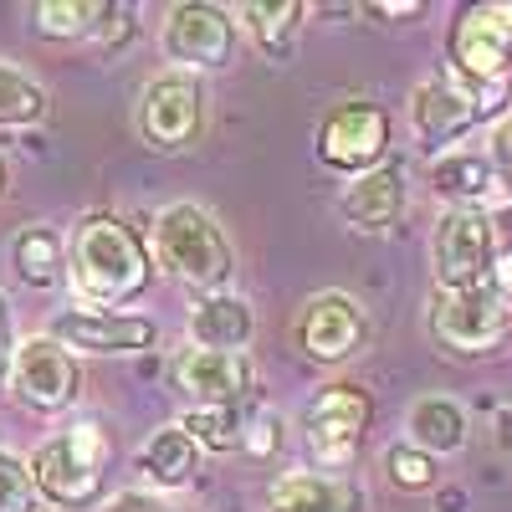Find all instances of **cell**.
Here are the masks:
<instances>
[{
	"instance_id": "8d00e7d4",
	"label": "cell",
	"mask_w": 512,
	"mask_h": 512,
	"mask_svg": "<svg viewBox=\"0 0 512 512\" xmlns=\"http://www.w3.org/2000/svg\"><path fill=\"white\" fill-rule=\"evenodd\" d=\"M0 195H6V164H0Z\"/></svg>"
},
{
	"instance_id": "44dd1931",
	"label": "cell",
	"mask_w": 512,
	"mask_h": 512,
	"mask_svg": "<svg viewBox=\"0 0 512 512\" xmlns=\"http://www.w3.org/2000/svg\"><path fill=\"white\" fill-rule=\"evenodd\" d=\"M11 262L26 287H57L67 277V241L52 226H26L11 246Z\"/></svg>"
},
{
	"instance_id": "2e32d148",
	"label": "cell",
	"mask_w": 512,
	"mask_h": 512,
	"mask_svg": "<svg viewBox=\"0 0 512 512\" xmlns=\"http://www.w3.org/2000/svg\"><path fill=\"white\" fill-rule=\"evenodd\" d=\"M405 210V169L384 159L369 175H354V185H344L338 195V216L359 231H384Z\"/></svg>"
},
{
	"instance_id": "5b68a950",
	"label": "cell",
	"mask_w": 512,
	"mask_h": 512,
	"mask_svg": "<svg viewBox=\"0 0 512 512\" xmlns=\"http://www.w3.org/2000/svg\"><path fill=\"white\" fill-rule=\"evenodd\" d=\"M507 323H512V308L492 287H466V292L436 287V297H431V333L446 354L477 359V354L497 349Z\"/></svg>"
},
{
	"instance_id": "5bb4252c",
	"label": "cell",
	"mask_w": 512,
	"mask_h": 512,
	"mask_svg": "<svg viewBox=\"0 0 512 512\" xmlns=\"http://www.w3.org/2000/svg\"><path fill=\"white\" fill-rule=\"evenodd\" d=\"M52 338L62 349H82V354H139L154 344V318L72 308V313L52 318Z\"/></svg>"
},
{
	"instance_id": "8fae6325",
	"label": "cell",
	"mask_w": 512,
	"mask_h": 512,
	"mask_svg": "<svg viewBox=\"0 0 512 512\" xmlns=\"http://www.w3.org/2000/svg\"><path fill=\"white\" fill-rule=\"evenodd\" d=\"M364 333H369V318L349 292H318L292 318L297 349H303L313 364H344L364 344Z\"/></svg>"
},
{
	"instance_id": "e0dca14e",
	"label": "cell",
	"mask_w": 512,
	"mask_h": 512,
	"mask_svg": "<svg viewBox=\"0 0 512 512\" xmlns=\"http://www.w3.org/2000/svg\"><path fill=\"white\" fill-rule=\"evenodd\" d=\"M256 333L251 303L236 292H205L190 308V344L195 349H221V354H246Z\"/></svg>"
},
{
	"instance_id": "4dcf8cb0",
	"label": "cell",
	"mask_w": 512,
	"mask_h": 512,
	"mask_svg": "<svg viewBox=\"0 0 512 512\" xmlns=\"http://www.w3.org/2000/svg\"><path fill=\"white\" fill-rule=\"evenodd\" d=\"M11 359H16V328H11V303L0 292V384L11 379Z\"/></svg>"
},
{
	"instance_id": "9c48e42d",
	"label": "cell",
	"mask_w": 512,
	"mask_h": 512,
	"mask_svg": "<svg viewBox=\"0 0 512 512\" xmlns=\"http://www.w3.org/2000/svg\"><path fill=\"white\" fill-rule=\"evenodd\" d=\"M390 149V113L369 98H349L338 103L323 123H318V159L333 169H349V175H369L384 164Z\"/></svg>"
},
{
	"instance_id": "484cf974",
	"label": "cell",
	"mask_w": 512,
	"mask_h": 512,
	"mask_svg": "<svg viewBox=\"0 0 512 512\" xmlns=\"http://www.w3.org/2000/svg\"><path fill=\"white\" fill-rule=\"evenodd\" d=\"M241 410H190L180 425H185V436L205 451H236L241 446Z\"/></svg>"
},
{
	"instance_id": "ba28073f",
	"label": "cell",
	"mask_w": 512,
	"mask_h": 512,
	"mask_svg": "<svg viewBox=\"0 0 512 512\" xmlns=\"http://www.w3.org/2000/svg\"><path fill=\"white\" fill-rule=\"evenodd\" d=\"M369 420H374V400L359 384H323L303 405V431L323 466H349L364 446Z\"/></svg>"
},
{
	"instance_id": "8992f818",
	"label": "cell",
	"mask_w": 512,
	"mask_h": 512,
	"mask_svg": "<svg viewBox=\"0 0 512 512\" xmlns=\"http://www.w3.org/2000/svg\"><path fill=\"white\" fill-rule=\"evenodd\" d=\"M205 128V88L190 72H164L139 93V134L154 154H180Z\"/></svg>"
},
{
	"instance_id": "ffe728a7",
	"label": "cell",
	"mask_w": 512,
	"mask_h": 512,
	"mask_svg": "<svg viewBox=\"0 0 512 512\" xmlns=\"http://www.w3.org/2000/svg\"><path fill=\"white\" fill-rule=\"evenodd\" d=\"M410 446L425 456H451L466 446V410L446 395H425L410 405Z\"/></svg>"
},
{
	"instance_id": "7402d4cb",
	"label": "cell",
	"mask_w": 512,
	"mask_h": 512,
	"mask_svg": "<svg viewBox=\"0 0 512 512\" xmlns=\"http://www.w3.org/2000/svg\"><path fill=\"white\" fill-rule=\"evenodd\" d=\"M195 441L185 436V425H164V431H154L139 451V472L154 482V487H185L190 472H195Z\"/></svg>"
},
{
	"instance_id": "7a4b0ae2",
	"label": "cell",
	"mask_w": 512,
	"mask_h": 512,
	"mask_svg": "<svg viewBox=\"0 0 512 512\" xmlns=\"http://www.w3.org/2000/svg\"><path fill=\"white\" fill-rule=\"evenodd\" d=\"M108 456H113V441L103 436V425L98 420H77V425H67L62 436L36 446L31 482H36L41 497L57 502V507H88V502L103 497Z\"/></svg>"
},
{
	"instance_id": "d6a6232c",
	"label": "cell",
	"mask_w": 512,
	"mask_h": 512,
	"mask_svg": "<svg viewBox=\"0 0 512 512\" xmlns=\"http://www.w3.org/2000/svg\"><path fill=\"white\" fill-rule=\"evenodd\" d=\"M108 512H175V507L154 502L149 492H118V497L108 502Z\"/></svg>"
},
{
	"instance_id": "277c9868",
	"label": "cell",
	"mask_w": 512,
	"mask_h": 512,
	"mask_svg": "<svg viewBox=\"0 0 512 512\" xmlns=\"http://www.w3.org/2000/svg\"><path fill=\"white\" fill-rule=\"evenodd\" d=\"M451 62H456L461 88L477 98L482 118L502 108V93L512 82V11L502 6L466 11L451 31Z\"/></svg>"
},
{
	"instance_id": "f1b7e54d",
	"label": "cell",
	"mask_w": 512,
	"mask_h": 512,
	"mask_svg": "<svg viewBox=\"0 0 512 512\" xmlns=\"http://www.w3.org/2000/svg\"><path fill=\"white\" fill-rule=\"evenodd\" d=\"M241 446H246L251 456H272V451L282 446V420H277L267 405H256V415L241 420Z\"/></svg>"
},
{
	"instance_id": "ac0fdd59",
	"label": "cell",
	"mask_w": 512,
	"mask_h": 512,
	"mask_svg": "<svg viewBox=\"0 0 512 512\" xmlns=\"http://www.w3.org/2000/svg\"><path fill=\"white\" fill-rule=\"evenodd\" d=\"M431 190L441 200H451V210H482V200L497 190V169L487 154L456 149V154H441L431 164Z\"/></svg>"
},
{
	"instance_id": "d590c367",
	"label": "cell",
	"mask_w": 512,
	"mask_h": 512,
	"mask_svg": "<svg viewBox=\"0 0 512 512\" xmlns=\"http://www.w3.org/2000/svg\"><path fill=\"white\" fill-rule=\"evenodd\" d=\"M497 441H502V446L512 451V405H507V410L497 415Z\"/></svg>"
},
{
	"instance_id": "e575fe53",
	"label": "cell",
	"mask_w": 512,
	"mask_h": 512,
	"mask_svg": "<svg viewBox=\"0 0 512 512\" xmlns=\"http://www.w3.org/2000/svg\"><path fill=\"white\" fill-rule=\"evenodd\" d=\"M374 16H420L425 6H420V0H405V6H369Z\"/></svg>"
},
{
	"instance_id": "3957f363",
	"label": "cell",
	"mask_w": 512,
	"mask_h": 512,
	"mask_svg": "<svg viewBox=\"0 0 512 512\" xmlns=\"http://www.w3.org/2000/svg\"><path fill=\"white\" fill-rule=\"evenodd\" d=\"M154 246H159V262L169 277H180L185 287H200V292H221L236 272V256H231V241L221 236V226L205 216L200 205L180 200L169 205L159 226H154Z\"/></svg>"
},
{
	"instance_id": "52a82bcc",
	"label": "cell",
	"mask_w": 512,
	"mask_h": 512,
	"mask_svg": "<svg viewBox=\"0 0 512 512\" xmlns=\"http://www.w3.org/2000/svg\"><path fill=\"white\" fill-rule=\"evenodd\" d=\"M431 262H436V287L446 292L487 287L497 262V236L487 210H446L431 236Z\"/></svg>"
},
{
	"instance_id": "d6986e66",
	"label": "cell",
	"mask_w": 512,
	"mask_h": 512,
	"mask_svg": "<svg viewBox=\"0 0 512 512\" xmlns=\"http://www.w3.org/2000/svg\"><path fill=\"white\" fill-rule=\"evenodd\" d=\"M359 492L328 472H287L272 487V512H359Z\"/></svg>"
},
{
	"instance_id": "836d02e7",
	"label": "cell",
	"mask_w": 512,
	"mask_h": 512,
	"mask_svg": "<svg viewBox=\"0 0 512 512\" xmlns=\"http://www.w3.org/2000/svg\"><path fill=\"white\" fill-rule=\"evenodd\" d=\"M492 236H502V241L512 246V205H502L497 216H492Z\"/></svg>"
},
{
	"instance_id": "7c38bea8",
	"label": "cell",
	"mask_w": 512,
	"mask_h": 512,
	"mask_svg": "<svg viewBox=\"0 0 512 512\" xmlns=\"http://www.w3.org/2000/svg\"><path fill=\"white\" fill-rule=\"evenodd\" d=\"M175 390L195 405V410H241L251 400V359L246 354H221V349H185L169 364Z\"/></svg>"
},
{
	"instance_id": "1f68e13d",
	"label": "cell",
	"mask_w": 512,
	"mask_h": 512,
	"mask_svg": "<svg viewBox=\"0 0 512 512\" xmlns=\"http://www.w3.org/2000/svg\"><path fill=\"white\" fill-rule=\"evenodd\" d=\"M487 287L502 297V303H512V246H502V251H497V262H492V277H487Z\"/></svg>"
},
{
	"instance_id": "6da1fadb",
	"label": "cell",
	"mask_w": 512,
	"mask_h": 512,
	"mask_svg": "<svg viewBox=\"0 0 512 512\" xmlns=\"http://www.w3.org/2000/svg\"><path fill=\"white\" fill-rule=\"evenodd\" d=\"M72 292L88 308H118L128 297H139L154 277L149 251L139 241V231L118 221V216H88L72 231V262H67Z\"/></svg>"
},
{
	"instance_id": "9a60e30c",
	"label": "cell",
	"mask_w": 512,
	"mask_h": 512,
	"mask_svg": "<svg viewBox=\"0 0 512 512\" xmlns=\"http://www.w3.org/2000/svg\"><path fill=\"white\" fill-rule=\"evenodd\" d=\"M477 118H482L477 98L466 93L461 82H451V77L420 82L415 98H410V123H415V134H420L425 144H436V149L451 144V139H461Z\"/></svg>"
},
{
	"instance_id": "d4e9b609",
	"label": "cell",
	"mask_w": 512,
	"mask_h": 512,
	"mask_svg": "<svg viewBox=\"0 0 512 512\" xmlns=\"http://www.w3.org/2000/svg\"><path fill=\"white\" fill-rule=\"evenodd\" d=\"M103 16H113L103 0H41L36 6V26L47 36H88L93 26H103Z\"/></svg>"
},
{
	"instance_id": "30bf717a",
	"label": "cell",
	"mask_w": 512,
	"mask_h": 512,
	"mask_svg": "<svg viewBox=\"0 0 512 512\" xmlns=\"http://www.w3.org/2000/svg\"><path fill=\"white\" fill-rule=\"evenodd\" d=\"M231 41H236L231 16L221 6H205V0H180V6L164 16V31H159L164 57L180 62L185 72L226 67L231 62Z\"/></svg>"
},
{
	"instance_id": "4316f807",
	"label": "cell",
	"mask_w": 512,
	"mask_h": 512,
	"mask_svg": "<svg viewBox=\"0 0 512 512\" xmlns=\"http://www.w3.org/2000/svg\"><path fill=\"white\" fill-rule=\"evenodd\" d=\"M384 477L400 492H425V487H436V456H425L420 446L400 441V446L384 451Z\"/></svg>"
},
{
	"instance_id": "4fadbf2b",
	"label": "cell",
	"mask_w": 512,
	"mask_h": 512,
	"mask_svg": "<svg viewBox=\"0 0 512 512\" xmlns=\"http://www.w3.org/2000/svg\"><path fill=\"white\" fill-rule=\"evenodd\" d=\"M11 384L31 410H67L77 400L82 374H77V359L57 344L52 333H36V338H21L16 344Z\"/></svg>"
},
{
	"instance_id": "cb8c5ba5",
	"label": "cell",
	"mask_w": 512,
	"mask_h": 512,
	"mask_svg": "<svg viewBox=\"0 0 512 512\" xmlns=\"http://www.w3.org/2000/svg\"><path fill=\"white\" fill-rule=\"evenodd\" d=\"M47 118V88L0 62V128H26Z\"/></svg>"
},
{
	"instance_id": "83f0119b",
	"label": "cell",
	"mask_w": 512,
	"mask_h": 512,
	"mask_svg": "<svg viewBox=\"0 0 512 512\" xmlns=\"http://www.w3.org/2000/svg\"><path fill=\"white\" fill-rule=\"evenodd\" d=\"M0 512H41L31 461H21L16 451H0Z\"/></svg>"
},
{
	"instance_id": "603a6c76",
	"label": "cell",
	"mask_w": 512,
	"mask_h": 512,
	"mask_svg": "<svg viewBox=\"0 0 512 512\" xmlns=\"http://www.w3.org/2000/svg\"><path fill=\"white\" fill-rule=\"evenodd\" d=\"M241 21L256 36V47L277 57L292 47L297 26H303V6L297 0H251V6H241Z\"/></svg>"
},
{
	"instance_id": "f546056e",
	"label": "cell",
	"mask_w": 512,
	"mask_h": 512,
	"mask_svg": "<svg viewBox=\"0 0 512 512\" xmlns=\"http://www.w3.org/2000/svg\"><path fill=\"white\" fill-rule=\"evenodd\" d=\"M487 159H492V169L512 185V118H502L497 128H492V139H487Z\"/></svg>"
}]
</instances>
